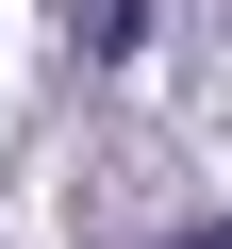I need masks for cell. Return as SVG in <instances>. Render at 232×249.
Here are the masks:
<instances>
[{
  "label": "cell",
  "instance_id": "obj_1",
  "mask_svg": "<svg viewBox=\"0 0 232 249\" xmlns=\"http://www.w3.org/2000/svg\"><path fill=\"white\" fill-rule=\"evenodd\" d=\"M66 17H83V50H133V17H149V0H66Z\"/></svg>",
  "mask_w": 232,
  "mask_h": 249
},
{
  "label": "cell",
  "instance_id": "obj_2",
  "mask_svg": "<svg viewBox=\"0 0 232 249\" xmlns=\"http://www.w3.org/2000/svg\"><path fill=\"white\" fill-rule=\"evenodd\" d=\"M182 249H232V216H199V232H182Z\"/></svg>",
  "mask_w": 232,
  "mask_h": 249
}]
</instances>
